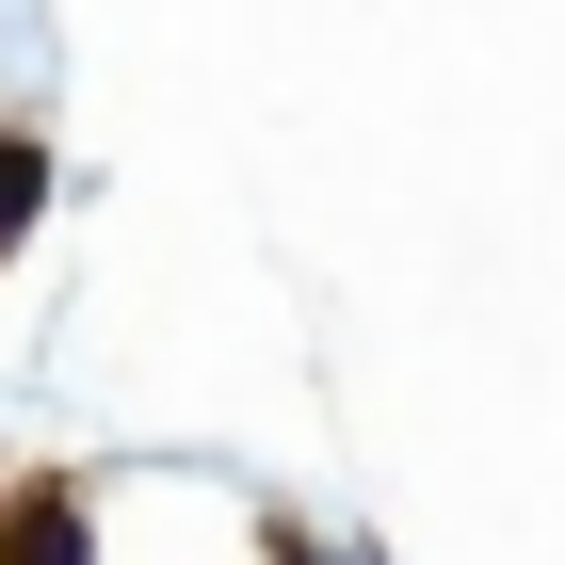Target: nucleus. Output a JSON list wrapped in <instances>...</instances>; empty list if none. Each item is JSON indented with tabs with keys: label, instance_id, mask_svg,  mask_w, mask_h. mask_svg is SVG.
<instances>
[{
	"label": "nucleus",
	"instance_id": "nucleus-1",
	"mask_svg": "<svg viewBox=\"0 0 565 565\" xmlns=\"http://www.w3.org/2000/svg\"><path fill=\"white\" fill-rule=\"evenodd\" d=\"M0 565H82V501L65 484H17L0 501Z\"/></svg>",
	"mask_w": 565,
	"mask_h": 565
},
{
	"label": "nucleus",
	"instance_id": "nucleus-2",
	"mask_svg": "<svg viewBox=\"0 0 565 565\" xmlns=\"http://www.w3.org/2000/svg\"><path fill=\"white\" fill-rule=\"evenodd\" d=\"M33 194H49V162H33V146H17V130H0V243L33 226Z\"/></svg>",
	"mask_w": 565,
	"mask_h": 565
}]
</instances>
